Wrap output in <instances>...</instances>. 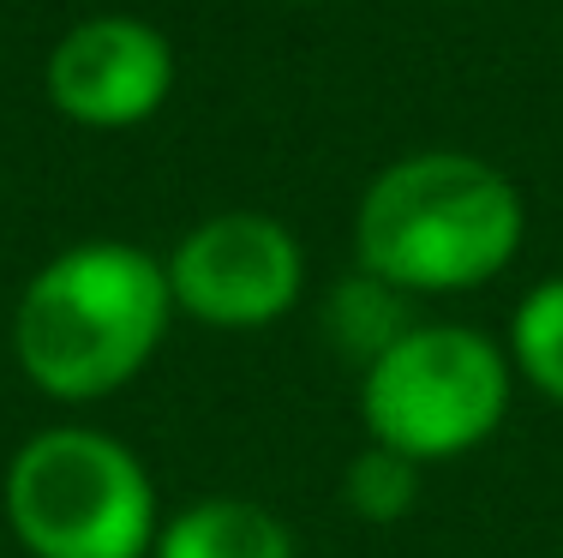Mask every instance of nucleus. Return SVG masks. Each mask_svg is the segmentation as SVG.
I'll return each mask as SVG.
<instances>
[{"label":"nucleus","mask_w":563,"mask_h":558,"mask_svg":"<svg viewBox=\"0 0 563 558\" xmlns=\"http://www.w3.org/2000/svg\"><path fill=\"white\" fill-rule=\"evenodd\" d=\"M180 61L163 24L139 12H90L66 24L43 61V90L60 121L85 132H132L168 109Z\"/></svg>","instance_id":"423d86ee"},{"label":"nucleus","mask_w":563,"mask_h":558,"mask_svg":"<svg viewBox=\"0 0 563 558\" xmlns=\"http://www.w3.org/2000/svg\"><path fill=\"white\" fill-rule=\"evenodd\" d=\"M516 372L504 342L455 318L408 325L378 361L360 366V427L420 469L479 450L504 427Z\"/></svg>","instance_id":"20e7f679"},{"label":"nucleus","mask_w":563,"mask_h":558,"mask_svg":"<svg viewBox=\"0 0 563 558\" xmlns=\"http://www.w3.org/2000/svg\"><path fill=\"white\" fill-rule=\"evenodd\" d=\"M408 325H420V318H413V295H401L384 276L360 271V264L336 283V295H330V307H324V330L336 337L342 354H354V366L378 361Z\"/></svg>","instance_id":"6e6552de"},{"label":"nucleus","mask_w":563,"mask_h":558,"mask_svg":"<svg viewBox=\"0 0 563 558\" xmlns=\"http://www.w3.org/2000/svg\"><path fill=\"white\" fill-rule=\"evenodd\" d=\"M528 241V198L474 151H408L354 205V264L413 300L486 288Z\"/></svg>","instance_id":"f03ea898"},{"label":"nucleus","mask_w":563,"mask_h":558,"mask_svg":"<svg viewBox=\"0 0 563 558\" xmlns=\"http://www.w3.org/2000/svg\"><path fill=\"white\" fill-rule=\"evenodd\" d=\"M174 318L163 259L102 234L31 271L12 307V361L48 403H102L156 361Z\"/></svg>","instance_id":"f257e3e1"},{"label":"nucleus","mask_w":563,"mask_h":558,"mask_svg":"<svg viewBox=\"0 0 563 558\" xmlns=\"http://www.w3.org/2000/svg\"><path fill=\"white\" fill-rule=\"evenodd\" d=\"M0 511L31 558H151L163 499L126 438L55 420L12 450Z\"/></svg>","instance_id":"7ed1b4c3"},{"label":"nucleus","mask_w":563,"mask_h":558,"mask_svg":"<svg viewBox=\"0 0 563 558\" xmlns=\"http://www.w3.org/2000/svg\"><path fill=\"white\" fill-rule=\"evenodd\" d=\"M174 313L205 330L252 337L306 295V247L271 210H210L163 252Z\"/></svg>","instance_id":"39448f33"},{"label":"nucleus","mask_w":563,"mask_h":558,"mask_svg":"<svg viewBox=\"0 0 563 558\" xmlns=\"http://www.w3.org/2000/svg\"><path fill=\"white\" fill-rule=\"evenodd\" d=\"M420 486H426V469L413 457H401L390 445H360L342 469V504L372 528H390L401 516H413L420 504Z\"/></svg>","instance_id":"9d476101"},{"label":"nucleus","mask_w":563,"mask_h":558,"mask_svg":"<svg viewBox=\"0 0 563 558\" xmlns=\"http://www.w3.org/2000/svg\"><path fill=\"white\" fill-rule=\"evenodd\" d=\"M444 7H455V0H444Z\"/></svg>","instance_id":"9b49d317"},{"label":"nucleus","mask_w":563,"mask_h":558,"mask_svg":"<svg viewBox=\"0 0 563 558\" xmlns=\"http://www.w3.org/2000/svg\"><path fill=\"white\" fill-rule=\"evenodd\" d=\"M504 354L516 384L563 408V276H545L516 300L504 330Z\"/></svg>","instance_id":"1a4fd4ad"},{"label":"nucleus","mask_w":563,"mask_h":558,"mask_svg":"<svg viewBox=\"0 0 563 558\" xmlns=\"http://www.w3.org/2000/svg\"><path fill=\"white\" fill-rule=\"evenodd\" d=\"M151 558H300V552H294V528L271 504L240 493H210L163 516Z\"/></svg>","instance_id":"0eeeda50"}]
</instances>
